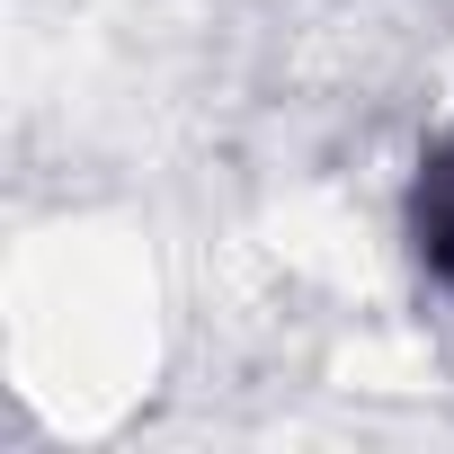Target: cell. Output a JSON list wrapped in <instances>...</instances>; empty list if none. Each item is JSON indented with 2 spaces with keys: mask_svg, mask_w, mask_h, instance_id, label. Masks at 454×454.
Segmentation results:
<instances>
[{
  "mask_svg": "<svg viewBox=\"0 0 454 454\" xmlns=\"http://www.w3.org/2000/svg\"><path fill=\"white\" fill-rule=\"evenodd\" d=\"M419 250H427V268L454 286V160H436L427 187H419Z\"/></svg>",
  "mask_w": 454,
  "mask_h": 454,
  "instance_id": "obj_1",
  "label": "cell"
}]
</instances>
